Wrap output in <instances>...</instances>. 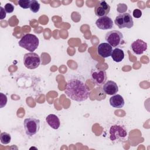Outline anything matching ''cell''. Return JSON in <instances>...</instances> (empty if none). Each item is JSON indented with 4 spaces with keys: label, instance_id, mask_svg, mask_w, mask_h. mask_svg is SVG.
<instances>
[{
    "label": "cell",
    "instance_id": "1",
    "mask_svg": "<svg viewBox=\"0 0 150 150\" xmlns=\"http://www.w3.org/2000/svg\"><path fill=\"white\" fill-rule=\"evenodd\" d=\"M64 93L70 99L81 102L88 98L90 91L85 83L81 80L73 79L67 82Z\"/></svg>",
    "mask_w": 150,
    "mask_h": 150
},
{
    "label": "cell",
    "instance_id": "2",
    "mask_svg": "<svg viewBox=\"0 0 150 150\" xmlns=\"http://www.w3.org/2000/svg\"><path fill=\"white\" fill-rule=\"evenodd\" d=\"M18 44L21 47L30 52H33L39 46V40L36 35L28 33L22 37Z\"/></svg>",
    "mask_w": 150,
    "mask_h": 150
},
{
    "label": "cell",
    "instance_id": "3",
    "mask_svg": "<svg viewBox=\"0 0 150 150\" xmlns=\"http://www.w3.org/2000/svg\"><path fill=\"white\" fill-rule=\"evenodd\" d=\"M105 40L111 47L118 48L125 43L122 33L117 30L108 32L105 35Z\"/></svg>",
    "mask_w": 150,
    "mask_h": 150
},
{
    "label": "cell",
    "instance_id": "4",
    "mask_svg": "<svg viewBox=\"0 0 150 150\" xmlns=\"http://www.w3.org/2000/svg\"><path fill=\"white\" fill-rule=\"evenodd\" d=\"M127 135L126 128L121 125H112L110 129V139L113 142H120Z\"/></svg>",
    "mask_w": 150,
    "mask_h": 150
},
{
    "label": "cell",
    "instance_id": "5",
    "mask_svg": "<svg viewBox=\"0 0 150 150\" xmlns=\"http://www.w3.org/2000/svg\"><path fill=\"white\" fill-rule=\"evenodd\" d=\"M23 126L26 134L28 136L35 135L40 129V120L38 118L30 117L25 119Z\"/></svg>",
    "mask_w": 150,
    "mask_h": 150
},
{
    "label": "cell",
    "instance_id": "6",
    "mask_svg": "<svg viewBox=\"0 0 150 150\" xmlns=\"http://www.w3.org/2000/svg\"><path fill=\"white\" fill-rule=\"evenodd\" d=\"M114 22L115 24L120 29L124 28L129 29L134 26V21L131 15L127 12L120 13L117 16Z\"/></svg>",
    "mask_w": 150,
    "mask_h": 150
},
{
    "label": "cell",
    "instance_id": "7",
    "mask_svg": "<svg viewBox=\"0 0 150 150\" xmlns=\"http://www.w3.org/2000/svg\"><path fill=\"white\" fill-rule=\"evenodd\" d=\"M25 66L29 69H35L40 64V57L36 53L30 52L26 53L23 56Z\"/></svg>",
    "mask_w": 150,
    "mask_h": 150
},
{
    "label": "cell",
    "instance_id": "8",
    "mask_svg": "<svg viewBox=\"0 0 150 150\" xmlns=\"http://www.w3.org/2000/svg\"><path fill=\"white\" fill-rule=\"evenodd\" d=\"M91 78L97 86H101L105 83L107 77L105 71L94 69L91 70Z\"/></svg>",
    "mask_w": 150,
    "mask_h": 150
},
{
    "label": "cell",
    "instance_id": "9",
    "mask_svg": "<svg viewBox=\"0 0 150 150\" xmlns=\"http://www.w3.org/2000/svg\"><path fill=\"white\" fill-rule=\"evenodd\" d=\"M110 11V6L105 1H99L95 6L94 12L98 17L106 16Z\"/></svg>",
    "mask_w": 150,
    "mask_h": 150
},
{
    "label": "cell",
    "instance_id": "10",
    "mask_svg": "<svg viewBox=\"0 0 150 150\" xmlns=\"http://www.w3.org/2000/svg\"><path fill=\"white\" fill-rule=\"evenodd\" d=\"M97 27L101 30H107L112 28L114 23L112 20L108 16H103L99 18L96 22Z\"/></svg>",
    "mask_w": 150,
    "mask_h": 150
},
{
    "label": "cell",
    "instance_id": "11",
    "mask_svg": "<svg viewBox=\"0 0 150 150\" xmlns=\"http://www.w3.org/2000/svg\"><path fill=\"white\" fill-rule=\"evenodd\" d=\"M131 47L134 53L141 54L147 50V43L142 39H138L131 43Z\"/></svg>",
    "mask_w": 150,
    "mask_h": 150
},
{
    "label": "cell",
    "instance_id": "12",
    "mask_svg": "<svg viewBox=\"0 0 150 150\" xmlns=\"http://www.w3.org/2000/svg\"><path fill=\"white\" fill-rule=\"evenodd\" d=\"M112 52V47L107 43H101L97 47L98 54L103 58H107L111 56Z\"/></svg>",
    "mask_w": 150,
    "mask_h": 150
},
{
    "label": "cell",
    "instance_id": "13",
    "mask_svg": "<svg viewBox=\"0 0 150 150\" xmlns=\"http://www.w3.org/2000/svg\"><path fill=\"white\" fill-rule=\"evenodd\" d=\"M103 91L108 95H114L118 91V87L115 81L108 80L104 84Z\"/></svg>",
    "mask_w": 150,
    "mask_h": 150
},
{
    "label": "cell",
    "instance_id": "14",
    "mask_svg": "<svg viewBox=\"0 0 150 150\" xmlns=\"http://www.w3.org/2000/svg\"><path fill=\"white\" fill-rule=\"evenodd\" d=\"M110 105L116 108H121L124 107L125 101L123 97L120 94H114L110 98Z\"/></svg>",
    "mask_w": 150,
    "mask_h": 150
},
{
    "label": "cell",
    "instance_id": "15",
    "mask_svg": "<svg viewBox=\"0 0 150 150\" xmlns=\"http://www.w3.org/2000/svg\"><path fill=\"white\" fill-rule=\"evenodd\" d=\"M46 121L47 124L54 129H57L60 125V121L59 117L53 114L48 115L46 117Z\"/></svg>",
    "mask_w": 150,
    "mask_h": 150
},
{
    "label": "cell",
    "instance_id": "16",
    "mask_svg": "<svg viewBox=\"0 0 150 150\" xmlns=\"http://www.w3.org/2000/svg\"><path fill=\"white\" fill-rule=\"evenodd\" d=\"M111 58L117 63L121 62L124 58V51L120 48H115L111 53Z\"/></svg>",
    "mask_w": 150,
    "mask_h": 150
},
{
    "label": "cell",
    "instance_id": "17",
    "mask_svg": "<svg viewBox=\"0 0 150 150\" xmlns=\"http://www.w3.org/2000/svg\"><path fill=\"white\" fill-rule=\"evenodd\" d=\"M0 140L2 144H9L11 141V136L9 134L4 132H2L0 135Z\"/></svg>",
    "mask_w": 150,
    "mask_h": 150
},
{
    "label": "cell",
    "instance_id": "18",
    "mask_svg": "<svg viewBox=\"0 0 150 150\" xmlns=\"http://www.w3.org/2000/svg\"><path fill=\"white\" fill-rule=\"evenodd\" d=\"M40 4L36 0H32L30 5V9L32 12L34 13L38 12L40 9Z\"/></svg>",
    "mask_w": 150,
    "mask_h": 150
},
{
    "label": "cell",
    "instance_id": "19",
    "mask_svg": "<svg viewBox=\"0 0 150 150\" xmlns=\"http://www.w3.org/2000/svg\"><path fill=\"white\" fill-rule=\"evenodd\" d=\"M18 5L23 9H28L30 8L31 1L30 0H19L18 1Z\"/></svg>",
    "mask_w": 150,
    "mask_h": 150
},
{
    "label": "cell",
    "instance_id": "20",
    "mask_svg": "<svg viewBox=\"0 0 150 150\" xmlns=\"http://www.w3.org/2000/svg\"><path fill=\"white\" fill-rule=\"evenodd\" d=\"M8 98L5 94L2 93H0V107L3 108L5 107L7 103Z\"/></svg>",
    "mask_w": 150,
    "mask_h": 150
},
{
    "label": "cell",
    "instance_id": "21",
    "mask_svg": "<svg viewBox=\"0 0 150 150\" xmlns=\"http://www.w3.org/2000/svg\"><path fill=\"white\" fill-rule=\"evenodd\" d=\"M4 9L6 13H10L14 11V6L11 3H7L5 5Z\"/></svg>",
    "mask_w": 150,
    "mask_h": 150
},
{
    "label": "cell",
    "instance_id": "22",
    "mask_svg": "<svg viewBox=\"0 0 150 150\" xmlns=\"http://www.w3.org/2000/svg\"><path fill=\"white\" fill-rule=\"evenodd\" d=\"M133 16L135 18H139L142 16V11L139 9H135L133 11Z\"/></svg>",
    "mask_w": 150,
    "mask_h": 150
},
{
    "label": "cell",
    "instance_id": "23",
    "mask_svg": "<svg viewBox=\"0 0 150 150\" xmlns=\"http://www.w3.org/2000/svg\"><path fill=\"white\" fill-rule=\"evenodd\" d=\"M6 11H5V9L2 8V6L0 7V18L1 20L4 19L6 17Z\"/></svg>",
    "mask_w": 150,
    "mask_h": 150
}]
</instances>
